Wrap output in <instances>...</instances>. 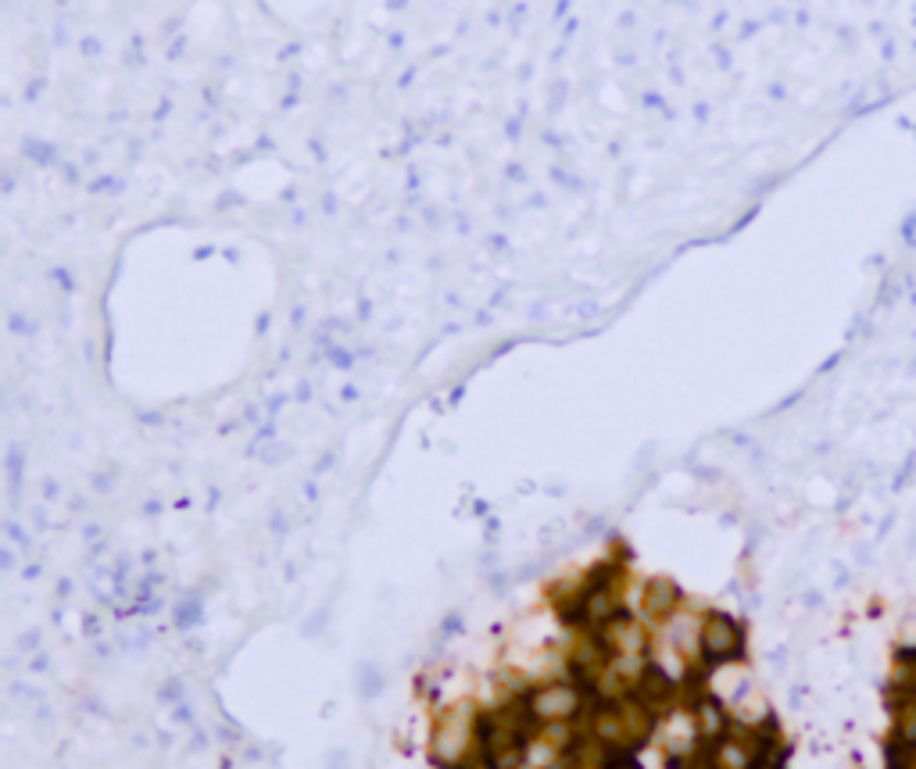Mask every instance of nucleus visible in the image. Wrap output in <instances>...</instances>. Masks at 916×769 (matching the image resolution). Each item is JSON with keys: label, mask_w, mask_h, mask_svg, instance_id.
<instances>
[{"label": "nucleus", "mask_w": 916, "mask_h": 769, "mask_svg": "<svg viewBox=\"0 0 916 769\" xmlns=\"http://www.w3.org/2000/svg\"><path fill=\"white\" fill-rule=\"evenodd\" d=\"M626 697H634L637 705L652 708L658 719H666L669 712L680 708V680L669 677V669L648 655V659L641 662L634 683H630V694Z\"/></svg>", "instance_id": "7ed1b4c3"}, {"label": "nucleus", "mask_w": 916, "mask_h": 769, "mask_svg": "<svg viewBox=\"0 0 916 769\" xmlns=\"http://www.w3.org/2000/svg\"><path fill=\"white\" fill-rule=\"evenodd\" d=\"M530 705H534L537 719L548 723H577L584 712V694L572 688L566 677L555 680H534L530 683Z\"/></svg>", "instance_id": "20e7f679"}, {"label": "nucleus", "mask_w": 916, "mask_h": 769, "mask_svg": "<svg viewBox=\"0 0 916 769\" xmlns=\"http://www.w3.org/2000/svg\"><path fill=\"white\" fill-rule=\"evenodd\" d=\"M892 662L916 669V640H902V645H895L892 648Z\"/></svg>", "instance_id": "1a4fd4ad"}, {"label": "nucleus", "mask_w": 916, "mask_h": 769, "mask_svg": "<svg viewBox=\"0 0 916 769\" xmlns=\"http://www.w3.org/2000/svg\"><path fill=\"white\" fill-rule=\"evenodd\" d=\"M684 608V591L673 576H648L641 587V616L652 626H666Z\"/></svg>", "instance_id": "39448f33"}, {"label": "nucleus", "mask_w": 916, "mask_h": 769, "mask_svg": "<svg viewBox=\"0 0 916 769\" xmlns=\"http://www.w3.org/2000/svg\"><path fill=\"white\" fill-rule=\"evenodd\" d=\"M477 712H480V705H472V702H458L440 712L434 723V734H429V762L448 769L455 762L469 759Z\"/></svg>", "instance_id": "f03ea898"}, {"label": "nucleus", "mask_w": 916, "mask_h": 769, "mask_svg": "<svg viewBox=\"0 0 916 769\" xmlns=\"http://www.w3.org/2000/svg\"><path fill=\"white\" fill-rule=\"evenodd\" d=\"M881 759H884V769H916V748L898 740L895 734H887L881 745Z\"/></svg>", "instance_id": "423d86ee"}, {"label": "nucleus", "mask_w": 916, "mask_h": 769, "mask_svg": "<svg viewBox=\"0 0 916 769\" xmlns=\"http://www.w3.org/2000/svg\"><path fill=\"white\" fill-rule=\"evenodd\" d=\"M197 616H200V605H194V608H179V626H190Z\"/></svg>", "instance_id": "9d476101"}, {"label": "nucleus", "mask_w": 916, "mask_h": 769, "mask_svg": "<svg viewBox=\"0 0 916 769\" xmlns=\"http://www.w3.org/2000/svg\"><path fill=\"white\" fill-rule=\"evenodd\" d=\"M698 659L709 662L716 673L727 666H744L749 662V623L723 608H706L698 619Z\"/></svg>", "instance_id": "f257e3e1"}, {"label": "nucleus", "mask_w": 916, "mask_h": 769, "mask_svg": "<svg viewBox=\"0 0 916 769\" xmlns=\"http://www.w3.org/2000/svg\"><path fill=\"white\" fill-rule=\"evenodd\" d=\"M179 694H183V688H179V680H172V683H165V697H172V702H179Z\"/></svg>", "instance_id": "9b49d317"}, {"label": "nucleus", "mask_w": 916, "mask_h": 769, "mask_svg": "<svg viewBox=\"0 0 916 769\" xmlns=\"http://www.w3.org/2000/svg\"><path fill=\"white\" fill-rule=\"evenodd\" d=\"M598 769H644V766H641L634 748H626V745H601Z\"/></svg>", "instance_id": "0eeeda50"}, {"label": "nucleus", "mask_w": 916, "mask_h": 769, "mask_svg": "<svg viewBox=\"0 0 916 769\" xmlns=\"http://www.w3.org/2000/svg\"><path fill=\"white\" fill-rule=\"evenodd\" d=\"M887 734H895L898 740H906V745L916 748V702L909 705H902L895 716H892V726H887Z\"/></svg>", "instance_id": "6e6552de"}]
</instances>
